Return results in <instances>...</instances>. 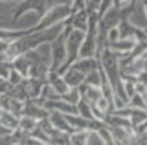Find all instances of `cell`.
Masks as SVG:
<instances>
[{"instance_id":"8992f818","label":"cell","mask_w":147,"mask_h":145,"mask_svg":"<svg viewBox=\"0 0 147 145\" xmlns=\"http://www.w3.org/2000/svg\"><path fill=\"white\" fill-rule=\"evenodd\" d=\"M90 130H78L69 135L71 145H87Z\"/></svg>"},{"instance_id":"30bf717a","label":"cell","mask_w":147,"mask_h":145,"mask_svg":"<svg viewBox=\"0 0 147 145\" xmlns=\"http://www.w3.org/2000/svg\"><path fill=\"white\" fill-rule=\"evenodd\" d=\"M120 39V30L119 27L116 25V27H111L108 31H107V42L108 43H113V42H116Z\"/></svg>"},{"instance_id":"5bb4252c","label":"cell","mask_w":147,"mask_h":145,"mask_svg":"<svg viewBox=\"0 0 147 145\" xmlns=\"http://www.w3.org/2000/svg\"><path fill=\"white\" fill-rule=\"evenodd\" d=\"M12 145H20V144H12Z\"/></svg>"},{"instance_id":"277c9868","label":"cell","mask_w":147,"mask_h":145,"mask_svg":"<svg viewBox=\"0 0 147 145\" xmlns=\"http://www.w3.org/2000/svg\"><path fill=\"white\" fill-rule=\"evenodd\" d=\"M0 123L3 124L5 127H8L11 130H17L18 126H20V117L15 115L14 112H11V111H2V114H0Z\"/></svg>"},{"instance_id":"ba28073f","label":"cell","mask_w":147,"mask_h":145,"mask_svg":"<svg viewBox=\"0 0 147 145\" xmlns=\"http://www.w3.org/2000/svg\"><path fill=\"white\" fill-rule=\"evenodd\" d=\"M128 106L129 108H137V109H146L147 111V105L144 102V96H141V94H134L129 99Z\"/></svg>"},{"instance_id":"3957f363","label":"cell","mask_w":147,"mask_h":145,"mask_svg":"<svg viewBox=\"0 0 147 145\" xmlns=\"http://www.w3.org/2000/svg\"><path fill=\"white\" fill-rule=\"evenodd\" d=\"M63 80L65 82L69 85V88H78L80 85H81L86 80V75L81 74V72H78L75 69H72L69 67L68 70L65 72V75H63Z\"/></svg>"},{"instance_id":"6da1fadb","label":"cell","mask_w":147,"mask_h":145,"mask_svg":"<svg viewBox=\"0 0 147 145\" xmlns=\"http://www.w3.org/2000/svg\"><path fill=\"white\" fill-rule=\"evenodd\" d=\"M48 118H50V121H51L53 126H54L57 130L63 132V133L71 135V133H74V132H75V130L71 127L69 121L66 120V115L62 114V112H59V111H50Z\"/></svg>"},{"instance_id":"7c38bea8","label":"cell","mask_w":147,"mask_h":145,"mask_svg":"<svg viewBox=\"0 0 147 145\" xmlns=\"http://www.w3.org/2000/svg\"><path fill=\"white\" fill-rule=\"evenodd\" d=\"M131 5H134V0H113V6L117 9H125Z\"/></svg>"},{"instance_id":"4fadbf2b","label":"cell","mask_w":147,"mask_h":145,"mask_svg":"<svg viewBox=\"0 0 147 145\" xmlns=\"http://www.w3.org/2000/svg\"><path fill=\"white\" fill-rule=\"evenodd\" d=\"M105 145H117V144H116L114 139H110V141H107V142H105Z\"/></svg>"},{"instance_id":"9a60e30c","label":"cell","mask_w":147,"mask_h":145,"mask_svg":"<svg viewBox=\"0 0 147 145\" xmlns=\"http://www.w3.org/2000/svg\"><path fill=\"white\" fill-rule=\"evenodd\" d=\"M51 145H53V144H51Z\"/></svg>"},{"instance_id":"8fae6325","label":"cell","mask_w":147,"mask_h":145,"mask_svg":"<svg viewBox=\"0 0 147 145\" xmlns=\"http://www.w3.org/2000/svg\"><path fill=\"white\" fill-rule=\"evenodd\" d=\"M110 105H111V102L108 100L107 97H101L99 100L96 102V106H98V109L99 111H102L104 114H108V109H110Z\"/></svg>"},{"instance_id":"7a4b0ae2","label":"cell","mask_w":147,"mask_h":145,"mask_svg":"<svg viewBox=\"0 0 147 145\" xmlns=\"http://www.w3.org/2000/svg\"><path fill=\"white\" fill-rule=\"evenodd\" d=\"M72 69H75L78 72H81V74L87 75L90 72L96 70L101 67V61H98L96 57H87V58H78V60L71 66Z\"/></svg>"},{"instance_id":"5b68a950","label":"cell","mask_w":147,"mask_h":145,"mask_svg":"<svg viewBox=\"0 0 147 145\" xmlns=\"http://www.w3.org/2000/svg\"><path fill=\"white\" fill-rule=\"evenodd\" d=\"M38 126H39V123H38L36 118L29 117V115H21V117H20V126H18V129L23 130L24 133H32V132L35 130Z\"/></svg>"},{"instance_id":"9c48e42d","label":"cell","mask_w":147,"mask_h":145,"mask_svg":"<svg viewBox=\"0 0 147 145\" xmlns=\"http://www.w3.org/2000/svg\"><path fill=\"white\" fill-rule=\"evenodd\" d=\"M26 80V78L20 74V72L17 70V69H14L12 67V70H11V75H9V78H8V81H9V84L12 85V87H17V85H20L23 81Z\"/></svg>"},{"instance_id":"52a82bcc","label":"cell","mask_w":147,"mask_h":145,"mask_svg":"<svg viewBox=\"0 0 147 145\" xmlns=\"http://www.w3.org/2000/svg\"><path fill=\"white\" fill-rule=\"evenodd\" d=\"M77 108H78V115L86 118V120H95L93 117V112H92V108H90V103L86 100V99L81 97V100L77 103Z\"/></svg>"}]
</instances>
